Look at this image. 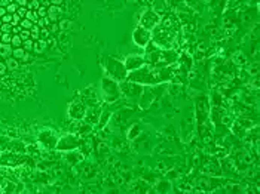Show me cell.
Wrapping results in <instances>:
<instances>
[{"instance_id": "43", "label": "cell", "mask_w": 260, "mask_h": 194, "mask_svg": "<svg viewBox=\"0 0 260 194\" xmlns=\"http://www.w3.org/2000/svg\"><path fill=\"white\" fill-rule=\"evenodd\" d=\"M58 30H60V27H58V24L52 22V25H51V31H52V33H55V31H58Z\"/></svg>"}, {"instance_id": "3", "label": "cell", "mask_w": 260, "mask_h": 194, "mask_svg": "<svg viewBox=\"0 0 260 194\" xmlns=\"http://www.w3.org/2000/svg\"><path fill=\"white\" fill-rule=\"evenodd\" d=\"M103 91L106 93V99L109 102H113L120 97V89L119 85L112 79H103Z\"/></svg>"}, {"instance_id": "18", "label": "cell", "mask_w": 260, "mask_h": 194, "mask_svg": "<svg viewBox=\"0 0 260 194\" xmlns=\"http://www.w3.org/2000/svg\"><path fill=\"white\" fill-rule=\"evenodd\" d=\"M259 73V62L254 61V62H250L247 65V74L248 76H257Z\"/></svg>"}, {"instance_id": "15", "label": "cell", "mask_w": 260, "mask_h": 194, "mask_svg": "<svg viewBox=\"0 0 260 194\" xmlns=\"http://www.w3.org/2000/svg\"><path fill=\"white\" fill-rule=\"evenodd\" d=\"M5 64H6V67H8V70H9V71H15V70L19 68V61H18V59H15L13 57L5 58Z\"/></svg>"}, {"instance_id": "42", "label": "cell", "mask_w": 260, "mask_h": 194, "mask_svg": "<svg viewBox=\"0 0 260 194\" xmlns=\"http://www.w3.org/2000/svg\"><path fill=\"white\" fill-rule=\"evenodd\" d=\"M11 2H13V0H0V6H3V7H6V6L9 5Z\"/></svg>"}, {"instance_id": "2", "label": "cell", "mask_w": 260, "mask_h": 194, "mask_svg": "<svg viewBox=\"0 0 260 194\" xmlns=\"http://www.w3.org/2000/svg\"><path fill=\"white\" fill-rule=\"evenodd\" d=\"M107 71H109V74L116 80H124V79H126V76H128L126 74L128 70L125 68L124 64L116 61V59H113V58H109L107 59Z\"/></svg>"}, {"instance_id": "40", "label": "cell", "mask_w": 260, "mask_h": 194, "mask_svg": "<svg viewBox=\"0 0 260 194\" xmlns=\"http://www.w3.org/2000/svg\"><path fill=\"white\" fill-rule=\"evenodd\" d=\"M21 25H12V31L11 33H13V34H19L21 33Z\"/></svg>"}, {"instance_id": "35", "label": "cell", "mask_w": 260, "mask_h": 194, "mask_svg": "<svg viewBox=\"0 0 260 194\" xmlns=\"http://www.w3.org/2000/svg\"><path fill=\"white\" fill-rule=\"evenodd\" d=\"M0 31H2V33H11L12 31V24H2Z\"/></svg>"}, {"instance_id": "46", "label": "cell", "mask_w": 260, "mask_h": 194, "mask_svg": "<svg viewBox=\"0 0 260 194\" xmlns=\"http://www.w3.org/2000/svg\"><path fill=\"white\" fill-rule=\"evenodd\" d=\"M49 2H51L52 5H57V6H60L62 3V0H49Z\"/></svg>"}, {"instance_id": "41", "label": "cell", "mask_w": 260, "mask_h": 194, "mask_svg": "<svg viewBox=\"0 0 260 194\" xmlns=\"http://www.w3.org/2000/svg\"><path fill=\"white\" fill-rule=\"evenodd\" d=\"M13 2H15L18 6H25V7H27V5H29V0H13Z\"/></svg>"}, {"instance_id": "13", "label": "cell", "mask_w": 260, "mask_h": 194, "mask_svg": "<svg viewBox=\"0 0 260 194\" xmlns=\"http://www.w3.org/2000/svg\"><path fill=\"white\" fill-rule=\"evenodd\" d=\"M85 113H86L85 105H82V104H77V105L72 107V110H70V114H72L73 119H80V117H83Z\"/></svg>"}, {"instance_id": "14", "label": "cell", "mask_w": 260, "mask_h": 194, "mask_svg": "<svg viewBox=\"0 0 260 194\" xmlns=\"http://www.w3.org/2000/svg\"><path fill=\"white\" fill-rule=\"evenodd\" d=\"M12 45L11 43H3V42H0V57L2 58H8L12 55Z\"/></svg>"}, {"instance_id": "20", "label": "cell", "mask_w": 260, "mask_h": 194, "mask_svg": "<svg viewBox=\"0 0 260 194\" xmlns=\"http://www.w3.org/2000/svg\"><path fill=\"white\" fill-rule=\"evenodd\" d=\"M30 39L34 40V42L40 39V27L39 25H33V27L30 28Z\"/></svg>"}, {"instance_id": "45", "label": "cell", "mask_w": 260, "mask_h": 194, "mask_svg": "<svg viewBox=\"0 0 260 194\" xmlns=\"http://www.w3.org/2000/svg\"><path fill=\"white\" fill-rule=\"evenodd\" d=\"M6 13H8V12H6V7H3V6H0V18H2V17H5Z\"/></svg>"}, {"instance_id": "8", "label": "cell", "mask_w": 260, "mask_h": 194, "mask_svg": "<svg viewBox=\"0 0 260 194\" xmlns=\"http://www.w3.org/2000/svg\"><path fill=\"white\" fill-rule=\"evenodd\" d=\"M132 39H134V42H135L138 46H146L149 42H150V33L147 31V28H144V27H137L135 30H134V36H132Z\"/></svg>"}, {"instance_id": "9", "label": "cell", "mask_w": 260, "mask_h": 194, "mask_svg": "<svg viewBox=\"0 0 260 194\" xmlns=\"http://www.w3.org/2000/svg\"><path fill=\"white\" fill-rule=\"evenodd\" d=\"M124 65H125V68H126V70H131V71H134V70H138L140 67H143V65H144V58L140 57V55H132V57H128Z\"/></svg>"}, {"instance_id": "26", "label": "cell", "mask_w": 260, "mask_h": 194, "mask_svg": "<svg viewBox=\"0 0 260 194\" xmlns=\"http://www.w3.org/2000/svg\"><path fill=\"white\" fill-rule=\"evenodd\" d=\"M19 25H21V28L23 30H30L34 25V22H31L30 19H27V18H23L21 22H19Z\"/></svg>"}, {"instance_id": "31", "label": "cell", "mask_w": 260, "mask_h": 194, "mask_svg": "<svg viewBox=\"0 0 260 194\" xmlns=\"http://www.w3.org/2000/svg\"><path fill=\"white\" fill-rule=\"evenodd\" d=\"M49 36H51V31L46 28V27H43V28H40V39H43V40H46V39H49Z\"/></svg>"}, {"instance_id": "37", "label": "cell", "mask_w": 260, "mask_h": 194, "mask_svg": "<svg viewBox=\"0 0 260 194\" xmlns=\"http://www.w3.org/2000/svg\"><path fill=\"white\" fill-rule=\"evenodd\" d=\"M27 11H29V9H27L25 6H19V7H18V11H17V13L21 18H25V13H27Z\"/></svg>"}, {"instance_id": "11", "label": "cell", "mask_w": 260, "mask_h": 194, "mask_svg": "<svg viewBox=\"0 0 260 194\" xmlns=\"http://www.w3.org/2000/svg\"><path fill=\"white\" fill-rule=\"evenodd\" d=\"M232 62L235 64V65H238V67H241V65H245L247 64V57L244 55L242 51H235L233 53H232Z\"/></svg>"}, {"instance_id": "23", "label": "cell", "mask_w": 260, "mask_h": 194, "mask_svg": "<svg viewBox=\"0 0 260 194\" xmlns=\"http://www.w3.org/2000/svg\"><path fill=\"white\" fill-rule=\"evenodd\" d=\"M12 47H21L23 46V40L18 34H12V40H11Z\"/></svg>"}, {"instance_id": "30", "label": "cell", "mask_w": 260, "mask_h": 194, "mask_svg": "<svg viewBox=\"0 0 260 194\" xmlns=\"http://www.w3.org/2000/svg\"><path fill=\"white\" fill-rule=\"evenodd\" d=\"M33 45H34V40H31V39H29V40H24V42H23L24 49H25L27 52L33 51Z\"/></svg>"}, {"instance_id": "27", "label": "cell", "mask_w": 260, "mask_h": 194, "mask_svg": "<svg viewBox=\"0 0 260 194\" xmlns=\"http://www.w3.org/2000/svg\"><path fill=\"white\" fill-rule=\"evenodd\" d=\"M39 7H40L39 0H30L29 5H27V9H29V11H37Z\"/></svg>"}, {"instance_id": "10", "label": "cell", "mask_w": 260, "mask_h": 194, "mask_svg": "<svg viewBox=\"0 0 260 194\" xmlns=\"http://www.w3.org/2000/svg\"><path fill=\"white\" fill-rule=\"evenodd\" d=\"M12 57L15 58V59H18V61H21V62H27L30 59L29 52L25 51L24 47H15L13 52H12Z\"/></svg>"}, {"instance_id": "12", "label": "cell", "mask_w": 260, "mask_h": 194, "mask_svg": "<svg viewBox=\"0 0 260 194\" xmlns=\"http://www.w3.org/2000/svg\"><path fill=\"white\" fill-rule=\"evenodd\" d=\"M61 13H62V9L57 5H51L49 9H48V18H49L51 21H54V22L58 21V18L61 17Z\"/></svg>"}, {"instance_id": "5", "label": "cell", "mask_w": 260, "mask_h": 194, "mask_svg": "<svg viewBox=\"0 0 260 194\" xmlns=\"http://www.w3.org/2000/svg\"><path fill=\"white\" fill-rule=\"evenodd\" d=\"M201 171H202V173L208 175V177H214V175H220L221 173L219 162L215 159H205L204 160V163L201 165Z\"/></svg>"}, {"instance_id": "19", "label": "cell", "mask_w": 260, "mask_h": 194, "mask_svg": "<svg viewBox=\"0 0 260 194\" xmlns=\"http://www.w3.org/2000/svg\"><path fill=\"white\" fill-rule=\"evenodd\" d=\"M86 117L89 119L91 123L98 122V119H100V110H97V113H95V108H91L89 111H88V116H86Z\"/></svg>"}, {"instance_id": "33", "label": "cell", "mask_w": 260, "mask_h": 194, "mask_svg": "<svg viewBox=\"0 0 260 194\" xmlns=\"http://www.w3.org/2000/svg\"><path fill=\"white\" fill-rule=\"evenodd\" d=\"M21 19H23V18L19 17V15H18V13H12V25H19V22H21Z\"/></svg>"}, {"instance_id": "24", "label": "cell", "mask_w": 260, "mask_h": 194, "mask_svg": "<svg viewBox=\"0 0 260 194\" xmlns=\"http://www.w3.org/2000/svg\"><path fill=\"white\" fill-rule=\"evenodd\" d=\"M25 18L30 19L31 22H37V19H39V15H37V12L36 11H27L25 13Z\"/></svg>"}, {"instance_id": "22", "label": "cell", "mask_w": 260, "mask_h": 194, "mask_svg": "<svg viewBox=\"0 0 260 194\" xmlns=\"http://www.w3.org/2000/svg\"><path fill=\"white\" fill-rule=\"evenodd\" d=\"M170 188H171V184H170V182H167V181H161V182H159V185L156 187V190H158L159 193H165V191H170Z\"/></svg>"}, {"instance_id": "49", "label": "cell", "mask_w": 260, "mask_h": 194, "mask_svg": "<svg viewBox=\"0 0 260 194\" xmlns=\"http://www.w3.org/2000/svg\"><path fill=\"white\" fill-rule=\"evenodd\" d=\"M0 61H2V57H0Z\"/></svg>"}, {"instance_id": "29", "label": "cell", "mask_w": 260, "mask_h": 194, "mask_svg": "<svg viewBox=\"0 0 260 194\" xmlns=\"http://www.w3.org/2000/svg\"><path fill=\"white\" fill-rule=\"evenodd\" d=\"M58 27H60V30H70L72 28V21L70 19H62L61 22L58 24Z\"/></svg>"}, {"instance_id": "34", "label": "cell", "mask_w": 260, "mask_h": 194, "mask_svg": "<svg viewBox=\"0 0 260 194\" xmlns=\"http://www.w3.org/2000/svg\"><path fill=\"white\" fill-rule=\"evenodd\" d=\"M19 37H21V40H29L30 39V30H21V33H19Z\"/></svg>"}, {"instance_id": "48", "label": "cell", "mask_w": 260, "mask_h": 194, "mask_svg": "<svg viewBox=\"0 0 260 194\" xmlns=\"http://www.w3.org/2000/svg\"><path fill=\"white\" fill-rule=\"evenodd\" d=\"M2 24H3V22H2V19H0V27H2Z\"/></svg>"}, {"instance_id": "38", "label": "cell", "mask_w": 260, "mask_h": 194, "mask_svg": "<svg viewBox=\"0 0 260 194\" xmlns=\"http://www.w3.org/2000/svg\"><path fill=\"white\" fill-rule=\"evenodd\" d=\"M0 19H2V22L3 24H11L12 22V15L11 13H6L5 17H2Z\"/></svg>"}, {"instance_id": "4", "label": "cell", "mask_w": 260, "mask_h": 194, "mask_svg": "<svg viewBox=\"0 0 260 194\" xmlns=\"http://www.w3.org/2000/svg\"><path fill=\"white\" fill-rule=\"evenodd\" d=\"M120 89V95H125L130 99H138L140 95L143 92V87L138 83H134V82H126V83H122L119 86Z\"/></svg>"}, {"instance_id": "1", "label": "cell", "mask_w": 260, "mask_h": 194, "mask_svg": "<svg viewBox=\"0 0 260 194\" xmlns=\"http://www.w3.org/2000/svg\"><path fill=\"white\" fill-rule=\"evenodd\" d=\"M149 61L152 64H164V65H168V64L174 62L175 58H177V53L172 51H158V52H150L149 55Z\"/></svg>"}, {"instance_id": "47", "label": "cell", "mask_w": 260, "mask_h": 194, "mask_svg": "<svg viewBox=\"0 0 260 194\" xmlns=\"http://www.w3.org/2000/svg\"><path fill=\"white\" fill-rule=\"evenodd\" d=\"M2 34H3V33H2V31H0V42H2Z\"/></svg>"}, {"instance_id": "28", "label": "cell", "mask_w": 260, "mask_h": 194, "mask_svg": "<svg viewBox=\"0 0 260 194\" xmlns=\"http://www.w3.org/2000/svg\"><path fill=\"white\" fill-rule=\"evenodd\" d=\"M18 7H19V6H18L15 2H11L9 5L6 6V12H8V13H11V15H12V13H17Z\"/></svg>"}, {"instance_id": "6", "label": "cell", "mask_w": 260, "mask_h": 194, "mask_svg": "<svg viewBox=\"0 0 260 194\" xmlns=\"http://www.w3.org/2000/svg\"><path fill=\"white\" fill-rule=\"evenodd\" d=\"M140 17H141V27L144 28H152L155 25H158L159 21H161V17H159V13L156 12H140Z\"/></svg>"}, {"instance_id": "7", "label": "cell", "mask_w": 260, "mask_h": 194, "mask_svg": "<svg viewBox=\"0 0 260 194\" xmlns=\"http://www.w3.org/2000/svg\"><path fill=\"white\" fill-rule=\"evenodd\" d=\"M58 150H66V151H70V150H74L79 147V141L77 138L73 137V135H66V137L60 138V141L55 145Z\"/></svg>"}, {"instance_id": "17", "label": "cell", "mask_w": 260, "mask_h": 194, "mask_svg": "<svg viewBox=\"0 0 260 194\" xmlns=\"http://www.w3.org/2000/svg\"><path fill=\"white\" fill-rule=\"evenodd\" d=\"M46 46H48V42H46V40H43V39H39V40H36V42H34L33 51L36 52V53H42V52L45 51Z\"/></svg>"}, {"instance_id": "36", "label": "cell", "mask_w": 260, "mask_h": 194, "mask_svg": "<svg viewBox=\"0 0 260 194\" xmlns=\"http://www.w3.org/2000/svg\"><path fill=\"white\" fill-rule=\"evenodd\" d=\"M12 40V33H3L2 34V42L3 43H11Z\"/></svg>"}, {"instance_id": "21", "label": "cell", "mask_w": 260, "mask_h": 194, "mask_svg": "<svg viewBox=\"0 0 260 194\" xmlns=\"http://www.w3.org/2000/svg\"><path fill=\"white\" fill-rule=\"evenodd\" d=\"M82 159H83V156L80 154V153H73V156H72V154L67 156V162H68V163H72V165H74V163L80 162Z\"/></svg>"}, {"instance_id": "39", "label": "cell", "mask_w": 260, "mask_h": 194, "mask_svg": "<svg viewBox=\"0 0 260 194\" xmlns=\"http://www.w3.org/2000/svg\"><path fill=\"white\" fill-rule=\"evenodd\" d=\"M6 71H8V67H6L5 61H3V62L0 61V76H5V74H6Z\"/></svg>"}, {"instance_id": "16", "label": "cell", "mask_w": 260, "mask_h": 194, "mask_svg": "<svg viewBox=\"0 0 260 194\" xmlns=\"http://www.w3.org/2000/svg\"><path fill=\"white\" fill-rule=\"evenodd\" d=\"M138 135H140V125H138V123L131 125L130 131H128V139H130V141H134Z\"/></svg>"}, {"instance_id": "25", "label": "cell", "mask_w": 260, "mask_h": 194, "mask_svg": "<svg viewBox=\"0 0 260 194\" xmlns=\"http://www.w3.org/2000/svg\"><path fill=\"white\" fill-rule=\"evenodd\" d=\"M110 116H112V113H110V111H104V113H103V116L101 117H100V127H104V126H106V123H107L109 122V119H110Z\"/></svg>"}, {"instance_id": "32", "label": "cell", "mask_w": 260, "mask_h": 194, "mask_svg": "<svg viewBox=\"0 0 260 194\" xmlns=\"http://www.w3.org/2000/svg\"><path fill=\"white\" fill-rule=\"evenodd\" d=\"M37 15H39V18H45V17H48V9H46L45 6H40L39 9H37Z\"/></svg>"}, {"instance_id": "50", "label": "cell", "mask_w": 260, "mask_h": 194, "mask_svg": "<svg viewBox=\"0 0 260 194\" xmlns=\"http://www.w3.org/2000/svg\"><path fill=\"white\" fill-rule=\"evenodd\" d=\"M29 2H30V0H29Z\"/></svg>"}, {"instance_id": "44", "label": "cell", "mask_w": 260, "mask_h": 194, "mask_svg": "<svg viewBox=\"0 0 260 194\" xmlns=\"http://www.w3.org/2000/svg\"><path fill=\"white\" fill-rule=\"evenodd\" d=\"M40 2V6H51V2H49V0H39Z\"/></svg>"}]
</instances>
